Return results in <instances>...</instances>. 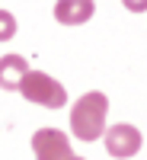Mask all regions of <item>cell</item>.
Masks as SVG:
<instances>
[{"instance_id": "6da1fadb", "label": "cell", "mask_w": 147, "mask_h": 160, "mask_svg": "<svg viewBox=\"0 0 147 160\" xmlns=\"http://www.w3.org/2000/svg\"><path fill=\"white\" fill-rule=\"evenodd\" d=\"M105 112H109V99L105 93L93 90V93H83L74 109H71V131L74 138L80 141H96L105 135Z\"/></svg>"}, {"instance_id": "7a4b0ae2", "label": "cell", "mask_w": 147, "mask_h": 160, "mask_svg": "<svg viewBox=\"0 0 147 160\" xmlns=\"http://www.w3.org/2000/svg\"><path fill=\"white\" fill-rule=\"evenodd\" d=\"M19 93L35 106H45V109H61L67 102V90H64L55 77H48L42 71H29L19 83Z\"/></svg>"}, {"instance_id": "3957f363", "label": "cell", "mask_w": 147, "mask_h": 160, "mask_svg": "<svg viewBox=\"0 0 147 160\" xmlns=\"http://www.w3.org/2000/svg\"><path fill=\"white\" fill-rule=\"evenodd\" d=\"M32 151H35V160H71L74 157L67 135L58 128H38L32 135Z\"/></svg>"}, {"instance_id": "277c9868", "label": "cell", "mask_w": 147, "mask_h": 160, "mask_svg": "<svg viewBox=\"0 0 147 160\" xmlns=\"http://www.w3.org/2000/svg\"><path fill=\"white\" fill-rule=\"evenodd\" d=\"M141 131L135 125H112V128H105V151H109L112 157L118 160H125V157H135L141 151Z\"/></svg>"}, {"instance_id": "5b68a950", "label": "cell", "mask_w": 147, "mask_h": 160, "mask_svg": "<svg viewBox=\"0 0 147 160\" xmlns=\"http://www.w3.org/2000/svg\"><path fill=\"white\" fill-rule=\"evenodd\" d=\"M93 13H96V3L93 0H58L55 3V19L64 26H80L86 22Z\"/></svg>"}, {"instance_id": "8992f818", "label": "cell", "mask_w": 147, "mask_h": 160, "mask_svg": "<svg viewBox=\"0 0 147 160\" xmlns=\"http://www.w3.org/2000/svg\"><path fill=\"white\" fill-rule=\"evenodd\" d=\"M26 74H29V64H26L22 55H3L0 58V87L3 90H19Z\"/></svg>"}, {"instance_id": "52a82bcc", "label": "cell", "mask_w": 147, "mask_h": 160, "mask_svg": "<svg viewBox=\"0 0 147 160\" xmlns=\"http://www.w3.org/2000/svg\"><path fill=\"white\" fill-rule=\"evenodd\" d=\"M13 35H16V16L10 10H0V42H7Z\"/></svg>"}, {"instance_id": "ba28073f", "label": "cell", "mask_w": 147, "mask_h": 160, "mask_svg": "<svg viewBox=\"0 0 147 160\" xmlns=\"http://www.w3.org/2000/svg\"><path fill=\"white\" fill-rule=\"evenodd\" d=\"M128 10H147V0H128Z\"/></svg>"}, {"instance_id": "9c48e42d", "label": "cell", "mask_w": 147, "mask_h": 160, "mask_svg": "<svg viewBox=\"0 0 147 160\" xmlns=\"http://www.w3.org/2000/svg\"><path fill=\"white\" fill-rule=\"evenodd\" d=\"M71 160H83V157H77V154H74V157H71Z\"/></svg>"}]
</instances>
